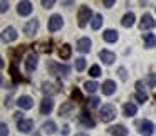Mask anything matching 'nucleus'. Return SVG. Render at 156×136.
I'll return each mask as SVG.
<instances>
[{"label": "nucleus", "instance_id": "24", "mask_svg": "<svg viewBox=\"0 0 156 136\" xmlns=\"http://www.w3.org/2000/svg\"><path fill=\"white\" fill-rule=\"evenodd\" d=\"M71 54H72V49H71V45H69V44H64L61 49H59V57H61L62 61L69 59V57H71Z\"/></svg>", "mask_w": 156, "mask_h": 136}, {"label": "nucleus", "instance_id": "31", "mask_svg": "<svg viewBox=\"0 0 156 136\" xmlns=\"http://www.w3.org/2000/svg\"><path fill=\"white\" fill-rule=\"evenodd\" d=\"M134 98H136V101H138L139 104H144V102L148 101V94H146V92H136Z\"/></svg>", "mask_w": 156, "mask_h": 136}, {"label": "nucleus", "instance_id": "3", "mask_svg": "<svg viewBox=\"0 0 156 136\" xmlns=\"http://www.w3.org/2000/svg\"><path fill=\"white\" fill-rule=\"evenodd\" d=\"M47 69L52 76H67L71 72V67L69 66H62V64H55V62H49L47 64Z\"/></svg>", "mask_w": 156, "mask_h": 136}, {"label": "nucleus", "instance_id": "29", "mask_svg": "<svg viewBox=\"0 0 156 136\" xmlns=\"http://www.w3.org/2000/svg\"><path fill=\"white\" fill-rule=\"evenodd\" d=\"M76 69H77L79 72H82V71L86 69V59H84V57L76 59Z\"/></svg>", "mask_w": 156, "mask_h": 136}, {"label": "nucleus", "instance_id": "28", "mask_svg": "<svg viewBox=\"0 0 156 136\" xmlns=\"http://www.w3.org/2000/svg\"><path fill=\"white\" fill-rule=\"evenodd\" d=\"M84 88H86V91H87L89 94H94V92L98 91V89L101 88V86H99L96 81H87V82L84 84Z\"/></svg>", "mask_w": 156, "mask_h": 136}, {"label": "nucleus", "instance_id": "38", "mask_svg": "<svg viewBox=\"0 0 156 136\" xmlns=\"http://www.w3.org/2000/svg\"><path fill=\"white\" fill-rule=\"evenodd\" d=\"M119 77H121L122 81H126V79H128V76H126V69H124V67H119Z\"/></svg>", "mask_w": 156, "mask_h": 136}, {"label": "nucleus", "instance_id": "23", "mask_svg": "<svg viewBox=\"0 0 156 136\" xmlns=\"http://www.w3.org/2000/svg\"><path fill=\"white\" fill-rule=\"evenodd\" d=\"M59 91V88L55 84H52V82H42V92L44 94H54V92H57Z\"/></svg>", "mask_w": 156, "mask_h": 136}, {"label": "nucleus", "instance_id": "1", "mask_svg": "<svg viewBox=\"0 0 156 136\" xmlns=\"http://www.w3.org/2000/svg\"><path fill=\"white\" fill-rule=\"evenodd\" d=\"M116 114H118V109H116L114 104H104L99 111V118H101L102 123H111L116 118Z\"/></svg>", "mask_w": 156, "mask_h": 136}, {"label": "nucleus", "instance_id": "34", "mask_svg": "<svg viewBox=\"0 0 156 136\" xmlns=\"http://www.w3.org/2000/svg\"><path fill=\"white\" fill-rule=\"evenodd\" d=\"M72 99H74V101H77V102H81V101H82V94H81V91H79L77 88H76L74 91H72Z\"/></svg>", "mask_w": 156, "mask_h": 136}, {"label": "nucleus", "instance_id": "33", "mask_svg": "<svg viewBox=\"0 0 156 136\" xmlns=\"http://www.w3.org/2000/svg\"><path fill=\"white\" fill-rule=\"evenodd\" d=\"M89 76H92V77L101 76V69H99V66H92V67L89 69Z\"/></svg>", "mask_w": 156, "mask_h": 136}, {"label": "nucleus", "instance_id": "20", "mask_svg": "<svg viewBox=\"0 0 156 136\" xmlns=\"http://www.w3.org/2000/svg\"><path fill=\"white\" fill-rule=\"evenodd\" d=\"M109 133H111L112 136H126L128 134V128L122 124H116L112 126V128H109Z\"/></svg>", "mask_w": 156, "mask_h": 136}, {"label": "nucleus", "instance_id": "4", "mask_svg": "<svg viewBox=\"0 0 156 136\" xmlns=\"http://www.w3.org/2000/svg\"><path fill=\"white\" fill-rule=\"evenodd\" d=\"M62 25H64V19L61 17V15H52L51 19H49V22H47V29H49V32H57L59 29H62Z\"/></svg>", "mask_w": 156, "mask_h": 136}, {"label": "nucleus", "instance_id": "41", "mask_svg": "<svg viewBox=\"0 0 156 136\" xmlns=\"http://www.w3.org/2000/svg\"><path fill=\"white\" fill-rule=\"evenodd\" d=\"M102 4H104V7H108V9H111V7H112V5H114V4H116V2H114V0H106V2H102Z\"/></svg>", "mask_w": 156, "mask_h": 136}, {"label": "nucleus", "instance_id": "25", "mask_svg": "<svg viewBox=\"0 0 156 136\" xmlns=\"http://www.w3.org/2000/svg\"><path fill=\"white\" fill-rule=\"evenodd\" d=\"M134 14L133 12H128V14L122 17V20H121V24H122V27H133L134 25Z\"/></svg>", "mask_w": 156, "mask_h": 136}, {"label": "nucleus", "instance_id": "2", "mask_svg": "<svg viewBox=\"0 0 156 136\" xmlns=\"http://www.w3.org/2000/svg\"><path fill=\"white\" fill-rule=\"evenodd\" d=\"M92 10L87 7V5H82L77 12V20H79V27H86L89 20H92Z\"/></svg>", "mask_w": 156, "mask_h": 136}, {"label": "nucleus", "instance_id": "27", "mask_svg": "<svg viewBox=\"0 0 156 136\" xmlns=\"http://www.w3.org/2000/svg\"><path fill=\"white\" fill-rule=\"evenodd\" d=\"M42 128H44V133H47V134H54V133H57V126H55L54 121H45L44 124H42Z\"/></svg>", "mask_w": 156, "mask_h": 136}, {"label": "nucleus", "instance_id": "18", "mask_svg": "<svg viewBox=\"0 0 156 136\" xmlns=\"http://www.w3.org/2000/svg\"><path fill=\"white\" fill-rule=\"evenodd\" d=\"M17 104H19L20 109H30L32 106H34V101H32L30 96H20L19 101H17Z\"/></svg>", "mask_w": 156, "mask_h": 136}, {"label": "nucleus", "instance_id": "14", "mask_svg": "<svg viewBox=\"0 0 156 136\" xmlns=\"http://www.w3.org/2000/svg\"><path fill=\"white\" fill-rule=\"evenodd\" d=\"M74 102L72 101H67V102H64V104L61 106V109H59V116H64V118H67V116H71L72 114V111H74Z\"/></svg>", "mask_w": 156, "mask_h": 136}, {"label": "nucleus", "instance_id": "36", "mask_svg": "<svg viewBox=\"0 0 156 136\" xmlns=\"http://www.w3.org/2000/svg\"><path fill=\"white\" fill-rule=\"evenodd\" d=\"M69 131H71V126H69V124H64V126H62L61 134H62V136H67V134H69Z\"/></svg>", "mask_w": 156, "mask_h": 136}, {"label": "nucleus", "instance_id": "37", "mask_svg": "<svg viewBox=\"0 0 156 136\" xmlns=\"http://www.w3.org/2000/svg\"><path fill=\"white\" fill-rule=\"evenodd\" d=\"M7 9H9V2H7V0H4V2L0 4V10H2V14H5Z\"/></svg>", "mask_w": 156, "mask_h": 136}, {"label": "nucleus", "instance_id": "32", "mask_svg": "<svg viewBox=\"0 0 156 136\" xmlns=\"http://www.w3.org/2000/svg\"><path fill=\"white\" fill-rule=\"evenodd\" d=\"M146 84H148L149 88H154V86H156V74H154V72L148 74V79H146Z\"/></svg>", "mask_w": 156, "mask_h": 136}, {"label": "nucleus", "instance_id": "10", "mask_svg": "<svg viewBox=\"0 0 156 136\" xmlns=\"http://www.w3.org/2000/svg\"><path fill=\"white\" fill-rule=\"evenodd\" d=\"M52 109H54V101H52V98L45 96L41 102V114H51Z\"/></svg>", "mask_w": 156, "mask_h": 136}, {"label": "nucleus", "instance_id": "40", "mask_svg": "<svg viewBox=\"0 0 156 136\" xmlns=\"http://www.w3.org/2000/svg\"><path fill=\"white\" fill-rule=\"evenodd\" d=\"M89 104H91V108H96L99 104V98H91L89 99Z\"/></svg>", "mask_w": 156, "mask_h": 136}, {"label": "nucleus", "instance_id": "5", "mask_svg": "<svg viewBox=\"0 0 156 136\" xmlns=\"http://www.w3.org/2000/svg\"><path fill=\"white\" fill-rule=\"evenodd\" d=\"M156 27V20L153 19L151 14H144L141 17V22H139V29L141 30H148V29H154Z\"/></svg>", "mask_w": 156, "mask_h": 136}, {"label": "nucleus", "instance_id": "13", "mask_svg": "<svg viewBox=\"0 0 156 136\" xmlns=\"http://www.w3.org/2000/svg\"><path fill=\"white\" fill-rule=\"evenodd\" d=\"M99 57H101V61L104 62L106 66H111L112 62L116 61V54H114V52L106 51V49H104V51H101V52H99Z\"/></svg>", "mask_w": 156, "mask_h": 136}, {"label": "nucleus", "instance_id": "16", "mask_svg": "<svg viewBox=\"0 0 156 136\" xmlns=\"http://www.w3.org/2000/svg\"><path fill=\"white\" fill-rule=\"evenodd\" d=\"M19 131L20 133H30L34 128V121L32 119H19Z\"/></svg>", "mask_w": 156, "mask_h": 136}, {"label": "nucleus", "instance_id": "9", "mask_svg": "<svg viewBox=\"0 0 156 136\" xmlns=\"http://www.w3.org/2000/svg\"><path fill=\"white\" fill-rule=\"evenodd\" d=\"M17 37H19V34L14 27H7L2 32V41L4 42H14V41H17Z\"/></svg>", "mask_w": 156, "mask_h": 136}, {"label": "nucleus", "instance_id": "11", "mask_svg": "<svg viewBox=\"0 0 156 136\" xmlns=\"http://www.w3.org/2000/svg\"><path fill=\"white\" fill-rule=\"evenodd\" d=\"M91 45H92L91 39H89V37H82V39H79V41H77V51L82 52V54H87V52L91 51Z\"/></svg>", "mask_w": 156, "mask_h": 136}, {"label": "nucleus", "instance_id": "26", "mask_svg": "<svg viewBox=\"0 0 156 136\" xmlns=\"http://www.w3.org/2000/svg\"><path fill=\"white\" fill-rule=\"evenodd\" d=\"M102 22H104L102 15H101V14H96L94 17H92V20H91V27H92V30H99V29H101V25H102Z\"/></svg>", "mask_w": 156, "mask_h": 136}, {"label": "nucleus", "instance_id": "22", "mask_svg": "<svg viewBox=\"0 0 156 136\" xmlns=\"http://www.w3.org/2000/svg\"><path fill=\"white\" fill-rule=\"evenodd\" d=\"M143 39H144L146 49H153L156 45V35L154 34H143Z\"/></svg>", "mask_w": 156, "mask_h": 136}, {"label": "nucleus", "instance_id": "15", "mask_svg": "<svg viewBox=\"0 0 156 136\" xmlns=\"http://www.w3.org/2000/svg\"><path fill=\"white\" fill-rule=\"evenodd\" d=\"M101 89H102V94L111 96V94H114V92H116V82H114V81H111V79H108V81L102 82Z\"/></svg>", "mask_w": 156, "mask_h": 136}, {"label": "nucleus", "instance_id": "7", "mask_svg": "<svg viewBox=\"0 0 156 136\" xmlns=\"http://www.w3.org/2000/svg\"><path fill=\"white\" fill-rule=\"evenodd\" d=\"M153 131H154V126H153L151 121L143 119V121L139 123V134H141V136H151Z\"/></svg>", "mask_w": 156, "mask_h": 136}, {"label": "nucleus", "instance_id": "8", "mask_svg": "<svg viewBox=\"0 0 156 136\" xmlns=\"http://www.w3.org/2000/svg\"><path fill=\"white\" fill-rule=\"evenodd\" d=\"M37 64H39L37 54H35V52H30V54L27 55V59H25V69H27L29 72H32V71H35Z\"/></svg>", "mask_w": 156, "mask_h": 136}, {"label": "nucleus", "instance_id": "42", "mask_svg": "<svg viewBox=\"0 0 156 136\" xmlns=\"http://www.w3.org/2000/svg\"><path fill=\"white\" fill-rule=\"evenodd\" d=\"M74 136H87V133H76Z\"/></svg>", "mask_w": 156, "mask_h": 136}, {"label": "nucleus", "instance_id": "12", "mask_svg": "<svg viewBox=\"0 0 156 136\" xmlns=\"http://www.w3.org/2000/svg\"><path fill=\"white\" fill-rule=\"evenodd\" d=\"M17 14L25 17V15H30L32 14V4L30 2H19L17 5Z\"/></svg>", "mask_w": 156, "mask_h": 136}, {"label": "nucleus", "instance_id": "39", "mask_svg": "<svg viewBox=\"0 0 156 136\" xmlns=\"http://www.w3.org/2000/svg\"><path fill=\"white\" fill-rule=\"evenodd\" d=\"M42 5H44L45 9H51L52 5H54V0H42Z\"/></svg>", "mask_w": 156, "mask_h": 136}, {"label": "nucleus", "instance_id": "6", "mask_svg": "<svg viewBox=\"0 0 156 136\" xmlns=\"http://www.w3.org/2000/svg\"><path fill=\"white\" fill-rule=\"evenodd\" d=\"M39 30V20L37 19H32V20L25 22L24 24V34L27 35V37H32V35H35V32Z\"/></svg>", "mask_w": 156, "mask_h": 136}, {"label": "nucleus", "instance_id": "35", "mask_svg": "<svg viewBox=\"0 0 156 136\" xmlns=\"http://www.w3.org/2000/svg\"><path fill=\"white\" fill-rule=\"evenodd\" d=\"M0 136H9V126L5 123L0 124Z\"/></svg>", "mask_w": 156, "mask_h": 136}, {"label": "nucleus", "instance_id": "19", "mask_svg": "<svg viewBox=\"0 0 156 136\" xmlns=\"http://www.w3.org/2000/svg\"><path fill=\"white\" fill-rule=\"evenodd\" d=\"M102 39H104L106 42H109V44H112V42H116L119 39L118 32L112 30V29H108V30H104V34H102Z\"/></svg>", "mask_w": 156, "mask_h": 136}, {"label": "nucleus", "instance_id": "30", "mask_svg": "<svg viewBox=\"0 0 156 136\" xmlns=\"http://www.w3.org/2000/svg\"><path fill=\"white\" fill-rule=\"evenodd\" d=\"M10 74H12V79H14L15 82H19V81L22 79L20 76H19V71H17V66H15V64L10 66Z\"/></svg>", "mask_w": 156, "mask_h": 136}, {"label": "nucleus", "instance_id": "21", "mask_svg": "<svg viewBox=\"0 0 156 136\" xmlns=\"http://www.w3.org/2000/svg\"><path fill=\"white\" fill-rule=\"evenodd\" d=\"M122 111H124V116L133 118V116L138 113V108H136V104H133V102H126V104L122 106Z\"/></svg>", "mask_w": 156, "mask_h": 136}, {"label": "nucleus", "instance_id": "17", "mask_svg": "<svg viewBox=\"0 0 156 136\" xmlns=\"http://www.w3.org/2000/svg\"><path fill=\"white\" fill-rule=\"evenodd\" d=\"M79 123H81V124H84V126H87V128H94V126H96V121L86 111H82L81 114H79Z\"/></svg>", "mask_w": 156, "mask_h": 136}]
</instances>
